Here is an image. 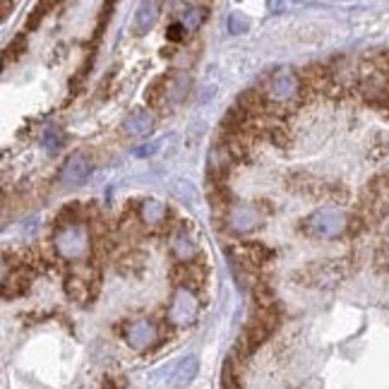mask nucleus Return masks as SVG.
Wrapping results in <instances>:
<instances>
[{
	"instance_id": "39448f33",
	"label": "nucleus",
	"mask_w": 389,
	"mask_h": 389,
	"mask_svg": "<svg viewBox=\"0 0 389 389\" xmlns=\"http://www.w3.org/2000/svg\"><path fill=\"white\" fill-rule=\"evenodd\" d=\"M53 248L63 260L77 262L89 252V231L82 223H72V226H58L53 233Z\"/></svg>"
},
{
	"instance_id": "1a4fd4ad",
	"label": "nucleus",
	"mask_w": 389,
	"mask_h": 389,
	"mask_svg": "<svg viewBox=\"0 0 389 389\" xmlns=\"http://www.w3.org/2000/svg\"><path fill=\"white\" fill-rule=\"evenodd\" d=\"M89 173H92V161L77 151V154H72L70 159L65 161V166L60 168V183L77 187V185L87 183Z\"/></svg>"
},
{
	"instance_id": "f3484780",
	"label": "nucleus",
	"mask_w": 389,
	"mask_h": 389,
	"mask_svg": "<svg viewBox=\"0 0 389 389\" xmlns=\"http://www.w3.org/2000/svg\"><path fill=\"white\" fill-rule=\"evenodd\" d=\"M63 135H60V130L58 127H46L44 130V135H41V144H44V149H48V151H58L60 147H63Z\"/></svg>"
},
{
	"instance_id": "f03ea898",
	"label": "nucleus",
	"mask_w": 389,
	"mask_h": 389,
	"mask_svg": "<svg viewBox=\"0 0 389 389\" xmlns=\"http://www.w3.org/2000/svg\"><path fill=\"white\" fill-rule=\"evenodd\" d=\"M279 325V310L274 308H257L255 306V313L248 320L245 330H243L240 339H238V354L240 358H250L255 354L257 346H262L267 339L274 334Z\"/></svg>"
},
{
	"instance_id": "412c9836",
	"label": "nucleus",
	"mask_w": 389,
	"mask_h": 389,
	"mask_svg": "<svg viewBox=\"0 0 389 389\" xmlns=\"http://www.w3.org/2000/svg\"><path fill=\"white\" fill-rule=\"evenodd\" d=\"M166 36H168V39H171V41H180V39H183V36H185V27H183V24H180V22H173L171 27H168Z\"/></svg>"
},
{
	"instance_id": "ddd939ff",
	"label": "nucleus",
	"mask_w": 389,
	"mask_h": 389,
	"mask_svg": "<svg viewBox=\"0 0 389 389\" xmlns=\"http://www.w3.org/2000/svg\"><path fill=\"white\" fill-rule=\"evenodd\" d=\"M139 214H142L144 223H149V226H159V223L166 221L168 209H166V204L159 202V199H144Z\"/></svg>"
},
{
	"instance_id": "423d86ee",
	"label": "nucleus",
	"mask_w": 389,
	"mask_h": 389,
	"mask_svg": "<svg viewBox=\"0 0 389 389\" xmlns=\"http://www.w3.org/2000/svg\"><path fill=\"white\" fill-rule=\"evenodd\" d=\"M197 310H199V303L192 291L185 286H178L171 298V306H168L166 315H168V322H173V325H190V322L197 318Z\"/></svg>"
},
{
	"instance_id": "4468645a",
	"label": "nucleus",
	"mask_w": 389,
	"mask_h": 389,
	"mask_svg": "<svg viewBox=\"0 0 389 389\" xmlns=\"http://www.w3.org/2000/svg\"><path fill=\"white\" fill-rule=\"evenodd\" d=\"M65 291H68V296L77 303H84L92 298V294H89V279H82L77 274L65 279Z\"/></svg>"
},
{
	"instance_id": "6ab92c4d",
	"label": "nucleus",
	"mask_w": 389,
	"mask_h": 389,
	"mask_svg": "<svg viewBox=\"0 0 389 389\" xmlns=\"http://www.w3.org/2000/svg\"><path fill=\"white\" fill-rule=\"evenodd\" d=\"M48 8H51V5H48V3H41L39 8L34 10V20H29V22H27V29H36V27H39V22L44 20V15H46L44 10H48Z\"/></svg>"
},
{
	"instance_id": "dca6fc26",
	"label": "nucleus",
	"mask_w": 389,
	"mask_h": 389,
	"mask_svg": "<svg viewBox=\"0 0 389 389\" xmlns=\"http://www.w3.org/2000/svg\"><path fill=\"white\" fill-rule=\"evenodd\" d=\"M194 375H197V358L187 356L178 366V370H175V382H178V385H187V382H192Z\"/></svg>"
},
{
	"instance_id": "2eb2a0df",
	"label": "nucleus",
	"mask_w": 389,
	"mask_h": 389,
	"mask_svg": "<svg viewBox=\"0 0 389 389\" xmlns=\"http://www.w3.org/2000/svg\"><path fill=\"white\" fill-rule=\"evenodd\" d=\"M204 20H207V8H199V5H187L183 15H180V24L185 27V32H197Z\"/></svg>"
},
{
	"instance_id": "9b49d317",
	"label": "nucleus",
	"mask_w": 389,
	"mask_h": 389,
	"mask_svg": "<svg viewBox=\"0 0 389 389\" xmlns=\"http://www.w3.org/2000/svg\"><path fill=\"white\" fill-rule=\"evenodd\" d=\"M171 252L180 265H187V262H192V260L197 257V245H194L192 238L187 233H178L171 243Z\"/></svg>"
},
{
	"instance_id": "f257e3e1",
	"label": "nucleus",
	"mask_w": 389,
	"mask_h": 389,
	"mask_svg": "<svg viewBox=\"0 0 389 389\" xmlns=\"http://www.w3.org/2000/svg\"><path fill=\"white\" fill-rule=\"evenodd\" d=\"M187 89H190V75L183 70H171L149 84L144 99L151 108H171L185 99Z\"/></svg>"
},
{
	"instance_id": "a211bd4d",
	"label": "nucleus",
	"mask_w": 389,
	"mask_h": 389,
	"mask_svg": "<svg viewBox=\"0 0 389 389\" xmlns=\"http://www.w3.org/2000/svg\"><path fill=\"white\" fill-rule=\"evenodd\" d=\"M375 262L380 265V269L389 272V243H387V245H382L378 250V255H375Z\"/></svg>"
},
{
	"instance_id": "f8f14e48",
	"label": "nucleus",
	"mask_w": 389,
	"mask_h": 389,
	"mask_svg": "<svg viewBox=\"0 0 389 389\" xmlns=\"http://www.w3.org/2000/svg\"><path fill=\"white\" fill-rule=\"evenodd\" d=\"M159 3H142L137 8V15H135V34H144L154 27L156 17H159Z\"/></svg>"
},
{
	"instance_id": "20e7f679",
	"label": "nucleus",
	"mask_w": 389,
	"mask_h": 389,
	"mask_svg": "<svg viewBox=\"0 0 389 389\" xmlns=\"http://www.w3.org/2000/svg\"><path fill=\"white\" fill-rule=\"evenodd\" d=\"M262 92H265L267 103H272V106H279V108L289 106V103L301 94V77L289 68L274 70L269 77H267Z\"/></svg>"
},
{
	"instance_id": "aec40b11",
	"label": "nucleus",
	"mask_w": 389,
	"mask_h": 389,
	"mask_svg": "<svg viewBox=\"0 0 389 389\" xmlns=\"http://www.w3.org/2000/svg\"><path fill=\"white\" fill-rule=\"evenodd\" d=\"M159 151V142H149V144H139L137 149H132V154L135 156H151Z\"/></svg>"
},
{
	"instance_id": "7ed1b4c3",
	"label": "nucleus",
	"mask_w": 389,
	"mask_h": 389,
	"mask_svg": "<svg viewBox=\"0 0 389 389\" xmlns=\"http://www.w3.org/2000/svg\"><path fill=\"white\" fill-rule=\"evenodd\" d=\"M349 228V216L342 209H318L308 219H303V231L313 238H339Z\"/></svg>"
},
{
	"instance_id": "6e6552de",
	"label": "nucleus",
	"mask_w": 389,
	"mask_h": 389,
	"mask_svg": "<svg viewBox=\"0 0 389 389\" xmlns=\"http://www.w3.org/2000/svg\"><path fill=\"white\" fill-rule=\"evenodd\" d=\"M125 342L135 351H149L151 346L159 342V327L151 320H135L127 325Z\"/></svg>"
},
{
	"instance_id": "4be33fe9",
	"label": "nucleus",
	"mask_w": 389,
	"mask_h": 389,
	"mask_svg": "<svg viewBox=\"0 0 389 389\" xmlns=\"http://www.w3.org/2000/svg\"><path fill=\"white\" fill-rule=\"evenodd\" d=\"M228 29H231L233 34L245 32V20H240V15H236V12H233V15L228 17Z\"/></svg>"
},
{
	"instance_id": "0eeeda50",
	"label": "nucleus",
	"mask_w": 389,
	"mask_h": 389,
	"mask_svg": "<svg viewBox=\"0 0 389 389\" xmlns=\"http://www.w3.org/2000/svg\"><path fill=\"white\" fill-rule=\"evenodd\" d=\"M223 221L231 233H248V231L257 228L260 209L255 204H228Z\"/></svg>"
},
{
	"instance_id": "9d476101",
	"label": "nucleus",
	"mask_w": 389,
	"mask_h": 389,
	"mask_svg": "<svg viewBox=\"0 0 389 389\" xmlns=\"http://www.w3.org/2000/svg\"><path fill=\"white\" fill-rule=\"evenodd\" d=\"M151 127H154V115H151V111H147V108H137V111H132L125 118L123 132L127 137H142V135H147Z\"/></svg>"
}]
</instances>
